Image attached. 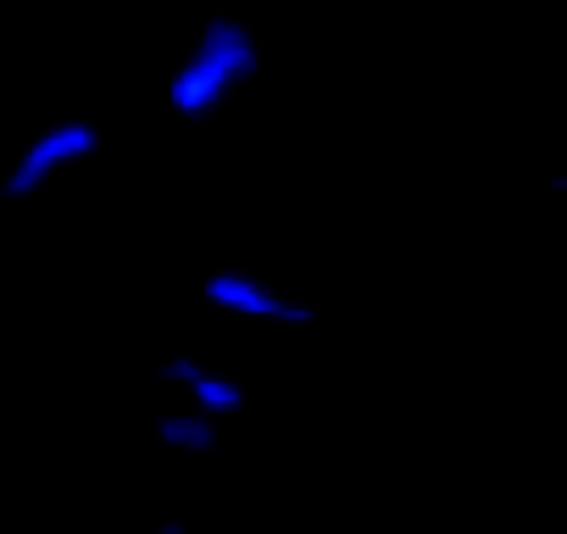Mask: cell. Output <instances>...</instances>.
I'll list each match as a JSON object with an SVG mask.
<instances>
[{
	"label": "cell",
	"instance_id": "cell-1",
	"mask_svg": "<svg viewBox=\"0 0 567 534\" xmlns=\"http://www.w3.org/2000/svg\"><path fill=\"white\" fill-rule=\"evenodd\" d=\"M261 73V34L239 18V12H212L189 45L178 51V62L167 68L162 101L173 112V123H212L217 112H228Z\"/></svg>",
	"mask_w": 567,
	"mask_h": 534
},
{
	"label": "cell",
	"instance_id": "cell-2",
	"mask_svg": "<svg viewBox=\"0 0 567 534\" xmlns=\"http://www.w3.org/2000/svg\"><path fill=\"white\" fill-rule=\"evenodd\" d=\"M95 156H101V129L90 117H51V123H40L12 151L7 173H0V201H7V206H29L51 184H62L68 173L90 167Z\"/></svg>",
	"mask_w": 567,
	"mask_h": 534
},
{
	"label": "cell",
	"instance_id": "cell-3",
	"mask_svg": "<svg viewBox=\"0 0 567 534\" xmlns=\"http://www.w3.org/2000/svg\"><path fill=\"white\" fill-rule=\"evenodd\" d=\"M200 301L217 318L256 324V329H312V318H318V307L307 296L250 274V267H212V274L200 279Z\"/></svg>",
	"mask_w": 567,
	"mask_h": 534
},
{
	"label": "cell",
	"instance_id": "cell-4",
	"mask_svg": "<svg viewBox=\"0 0 567 534\" xmlns=\"http://www.w3.org/2000/svg\"><path fill=\"white\" fill-rule=\"evenodd\" d=\"M156 379L178 396V407H189V412H200L212 423H228V418L245 412V384L228 368L206 362V357H162Z\"/></svg>",
	"mask_w": 567,
	"mask_h": 534
},
{
	"label": "cell",
	"instance_id": "cell-5",
	"mask_svg": "<svg viewBox=\"0 0 567 534\" xmlns=\"http://www.w3.org/2000/svg\"><path fill=\"white\" fill-rule=\"evenodd\" d=\"M151 434H156V445H167L173 456H212V451L223 445V423H212V418H200V412H189V407H178V401L151 418Z\"/></svg>",
	"mask_w": 567,
	"mask_h": 534
},
{
	"label": "cell",
	"instance_id": "cell-6",
	"mask_svg": "<svg viewBox=\"0 0 567 534\" xmlns=\"http://www.w3.org/2000/svg\"><path fill=\"white\" fill-rule=\"evenodd\" d=\"M151 534H195V528H189V523H178V517H167V523H156Z\"/></svg>",
	"mask_w": 567,
	"mask_h": 534
}]
</instances>
